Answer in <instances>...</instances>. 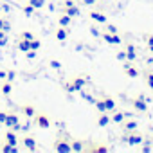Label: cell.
<instances>
[{
  "label": "cell",
  "instance_id": "6da1fadb",
  "mask_svg": "<svg viewBox=\"0 0 153 153\" xmlns=\"http://www.w3.org/2000/svg\"><path fill=\"white\" fill-rule=\"evenodd\" d=\"M88 83H90V76H87V74H78V76H74L72 79L65 81V83H63V88H65V92H68V94H76V92H81Z\"/></svg>",
  "mask_w": 153,
  "mask_h": 153
},
{
  "label": "cell",
  "instance_id": "7a4b0ae2",
  "mask_svg": "<svg viewBox=\"0 0 153 153\" xmlns=\"http://www.w3.org/2000/svg\"><path fill=\"white\" fill-rule=\"evenodd\" d=\"M70 140H72V137L65 130H59L52 142V149L58 153H70Z\"/></svg>",
  "mask_w": 153,
  "mask_h": 153
},
{
  "label": "cell",
  "instance_id": "3957f363",
  "mask_svg": "<svg viewBox=\"0 0 153 153\" xmlns=\"http://www.w3.org/2000/svg\"><path fill=\"white\" fill-rule=\"evenodd\" d=\"M128 105L133 112L137 114H148L149 112V99L144 96V94H139L135 97H130L128 99Z\"/></svg>",
  "mask_w": 153,
  "mask_h": 153
},
{
  "label": "cell",
  "instance_id": "277c9868",
  "mask_svg": "<svg viewBox=\"0 0 153 153\" xmlns=\"http://www.w3.org/2000/svg\"><path fill=\"white\" fill-rule=\"evenodd\" d=\"M144 139V133L139 131V130H133V131H128V133H123L121 135V142L128 144V146H139Z\"/></svg>",
  "mask_w": 153,
  "mask_h": 153
},
{
  "label": "cell",
  "instance_id": "5b68a950",
  "mask_svg": "<svg viewBox=\"0 0 153 153\" xmlns=\"http://www.w3.org/2000/svg\"><path fill=\"white\" fill-rule=\"evenodd\" d=\"M18 144H22L24 151H38V140H36V137L31 135V133H27V131L18 139Z\"/></svg>",
  "mask_w": 153,
  "mask_h": 153
},
{
  "label": "cell",
  "instance_id": "8992f818",
  "mask_svg": "<svg viewBox=\"0 0 153 153\" xmlns=\"http://www.w3.org/2000/svg\"><path fill=\"white\" fill-rule=\"evenodd\" d=\"M31 121H33L34 126H38V128H42V130H49V128L52 126L51 115L45 114V112H38V110H36V114H34V117H33Z\"/></svg>",
  "mask_w": 153,
  "mask_h": 153
},
{
  "label": "cell",
  "instance_id": "52a82bcc",
  "mask_svg": "<svg viewBox=\"0 0 153 153\" xmlns=\"http://www.w3.org/2000/svg\"><path fill=\"white\" fill-rule=\"evenodd\" d=\"M4 126L6 128H11L15 131H20L22 130V121H20V114L18 112H7V117L4 121Z\"/></svg>",
  "mask_w": 153,
  "mask_h": 153
},
{
  "label": "cell",
  "instance_id": "ba28073f",
  "mask_svg": "<svg viewBox=\"0 0 153 153\" xmlns=\"http://www.w3.org/2000/svg\"><path fill=\"white\" fill-rule=\"evenodd\" d=\"M123 72H124L126 78H131V79H135V78L140 76V68L131 61H123Z\"/></svg>",
  "mask_w": 153,
  "mask_h": 153
},
{
  "label": "cell",
  "instance_id": "9c48e42d",
  "mask_svg": "<svg viewBox=\"0 0 153 153\" xmlns=\"http://www.w3.org/2000/svg\"><path fill=\"white\" fill-rule=\"evenodd\" d=\"M123 49H124V52H126V61H131V63H135L137 59H139V52H137V47H135V43H131V42H123Z\"/></svg>",
  "mask_w": 153,
  "mask_h": 153
},
{
  "label": "cell",
  "instance_id": "30bf717a",
  "mask_svg": "<svg viewBox=\"0 0 153 153\" xmlns=\"http://www.w3.org/2000/svg\"><path fill=\"white\" fill-rule=\"evenodd\" d=\"M85 151H88V153H106V151H110V146L105 144V142H88L87 140Z\"/></svg>",
  "mask_w": 153,
  "mask_h": 153
},
{
  "label": "cell",
  "instance_id": "8fae6325",
  "mask_svg": "<svg viewBox=\"0 0 153 153\" xmlns=\"http://www.w3.org/2000/svg\"><path fill=\"white\" fill-rule=\"evenodd\" d=\"M128 117H133V114L131 112H124V110H114L112 114H110V121H112V124H121L124 119H128Z\"/></svg>",
  "mask_w": 153,
  "mask_h": 153
},
{
  "label": "cell",
  "instance_id": "7c38bea8",
  "mask_svg": "<svg viewBox=\"0 0 153 153\" xmlns=\"http://www.w3.org/2000/svg\"><path fill=\"white\" fill-rule=\"evenodd\" d=\"M18 114H20V115H24L27 121H31V119L34 117V114H36V106H34V105H31V103H24V105H20V106H18Z\"/></svg>",
  "mask_w": 153,
  "mask_h": 153
},
{
  "label": "cell",
  "instance_id": "4fadbf2b",
  "mask_svg": "<svg viewBox=\"0 0 153 153\" xmlns=\"http://www.w3.org/2000/svg\"><path fill=\"white\" fill-rule=\"evenodd\" d=\"M119 128H121L123 133H128V131L139 130V121H137L135 117H128V119H124V121L119 124Z\"/></svg>",
  "mask_w": 153,
  "mask_h": 153
},
{
  "label": "cell",
  "instance_id": "5bb4252c",
  "mask_svg": "<svg viewBox=\"0 0 153 153\" xmlns=\"http://www.w3.org/2000/svg\"><path fill=\"white\" fill-rule=\"evenodd\" d=\"M101 38L108 43V45H123V38L121 34H114V33H106V31H101Z\"/></svg>",
  "mask_w": 153,
  "mask_h": 153
},
{
  "label": "cell",
  "instance_id": "9a60e30c",
  "mask_svg": "<svg viewBox=\"0 0 153 153\" xmlns=\"http://www.w3.org/2000/svg\"><path fill=\"white\" fill-rule=\"evenodd\" d=\"M88 18H90L94 24H99V25H105V24L108 22L106 15H105L103 11H97V9H90V11H88Z\"/></svg>",
  "mask_w": 153,
  "mask_h": 153
},
{
  "label": "cell",
  "instance_id": "2e32d148",
  "mask_svg": "<svg viewBox=\"0 0 153 153\" xmlns=\"http://www.w3.org/2000/svg\"><path fill=\"white\" fill-rule=\"evenodd\" d=\"M140 76L144 79V85L149 90H153V67H146L144 70H140Z\"/></svg>",
  "mask_w": 153,
  "mask_h": 153
},
{
  "label": "cell",
  "instance_id": "e0dca14e",
  "mask_svg": "<svg viewBox=\"0 0 153 153\" xmlns=\"http://www.w3.org/2000/svg\"><path fill=\"white\" fill-rule=\"evenodd\" d=\"M18 131H15V130H11V128H7L6 130V133H4V142H7V144H11V146H18Z\"/></svg>",
  "mask_w": 153,
  "mask_h": 153
},
{
  "label": "cell",
  "instance_id": "ac0fdd59",
  "mask_svg": "<svg viewBox=\"0 0 153 153\" xmlns=\"http://www.w3.org/2000/svg\"><path fill=\"white\" fill-rule=\"evenodd\" d=\"M101 99H103V103H105V108H106V112H108V114H112L114 110H117V101H115V97L103 94V96H101Z\"/></svg>",
  "mask_w": 153,
  "mask_h": 153
},
{
  "label": "cell",
  "instance_id": "d6986e66",
  "mask_svg": "<svg viewBox=\"0 0 153 153\" xmlns=\"http://www.w3.org/2000/svg\"><path fill=\"white\" fill-rule=\"evenodd\" d=\"M85 146H87V140H81V139L70 140V151H74V153H85Z\"/></svg>",
  "mask_w": 153,
  "mask_h": 153
},
{
  "label": "cell",
  "instance_id": "ffe728a7",
  "mask_svg": "<svg viewBox=\"0 0 153 153\" xmlns=\"http://www.w3.org/2000/svg\"><path fill=\"white\" fill-rule=\"evenodd\" d=\"M13 81H9V79H2L0 81V94H2L4 97H9L11 94H13Z\"/></svg>",
  "mask_w": 153,
  "mask_h": 153
},
{
  "label": "cell",
  "instance_id": "44dd1931",
  "mask_svg": "<svg viewBox=\"0 0 153 153\" xmlns=\"http://www.w3.org/2000/svg\"><path fill=\"white\" fill-rule=\"evenodd\" d=\"M61 13L68 15L70 18H79L81 16V7H79V4H76L72 7H61Z\"/></svg>",
  "mask_w": 153,
  "mask_h": 153
},
{
  "label": "cell",
  "instance_id": "7402d4cb",
  "mask_svg": "<svg viewBox=\"0 0 153 153\" xmlns=\"http://www.w3.org/2000/svg\"><path fill=\"white\" fill-rule=\"evenodd\" d=\"M140 144H142V146H140V151H142V153H149V151H153V133L146 135V137L142 139Z\"/></svg>",
  "mask_w": 153,
  "mask_h": 153
},
{
  "label": "cell",
  "instance_id": "603a6c76",
  "mask_svg": "<svg viewBox=\"0 0 153 153\" xmlns=\"http://www.w3.org/2000/svg\"><path fill=\"white\" fill-rule=\"evenodd\" d=\"M68 34H70V27H59L58 25V29L54 31V38L58 42H65L68 38Z\"/></svg>",
  "mask_w": 153,
  "mask_h": 153
},
{
  "label": "cell",
  "instance_id": "cb8c5ba5",
  "mask_svg": "<svg viewBox=\"0 0 153 153\" xmlns=\"http://www.w3.org/2000/svg\"><path fill=\"white\" fill-rule=\"evenodd\" d=\"M96 124H97L99 128H105V126L112 124V121H110V114H108V112H99V115H97V119H96Z\"/></svg>",
  "mask_w": 153,
  "mask_h": 153
},
{
  "label": "cell",
  "instance_id": "d4e9b609",
  "mask_svg": "<svg viewBox=\"0 0 153 153\" xmlns=\"http://www.w3.org/2000/svg\"><path fill=\"white\" fill-rule=\"evenodd\" d=\"M72 20H74V18H70V16L65 15V13H59V15H58V25H59V27H70V25H72Z\"/></svg>",
  "mask_w": 153,
  "mask_h": 153
},
{
  "label": "cell",
  "instance_id": "484cf974",
  "mask_svg": "<svg viewBox=\"0 0 153 153\" xmlns=\"http://www.w3.org/2000/svg\"><path fill=\"white\" fill-rule=\"evenodd\" d=\"M0 29L6 31V33H9V31H11V22H9L7 15H2V13H0Z\"/></svg>",
  "mask_w": 153,
  "mask_h": 153
},
{
  "label": "cell",
  "instance_id": "4316f807",
  "mask_svg": "<svg viewBox=\"0 0 153 153\" xmlns=\"http://www.w3.org/2000/svg\"><path fill=\"white\" fill-rule=\"evenodd\" d=\"M20 11H22V13H24L25 16H34V15L38 13V11H36V9H34L33 6H29L27 2H25L24 6H20Z\"/></svg>",
  "mask_w": 153,
  "mask_h": 153
},
{
  "label": "cell",
  "instance_id": "83f0119b",
  "mask_svg": "<svg viewBox=\"0 0 153 153\" xmlns=\"http://www.w3.org/2000/svg\"><path fill=\"white\" fill-rule=\"evenodd\" d=\"M16 49H18L20 52H27V51H29V40L18 38V40H16Z\"/></svg>",
  "mask_w": 153,
  "mask_h": 153
},
{
  "label": "cell",
  "instance_id": "f1b7e54d",
  "mask_svg": "<svg viewBox=\"0 0 153 153\" xmlns=\"http://www.w3.org/2000/svg\"><path fill=\"white\" fill-rule=\"evenodd\" d=\"M25 2H27L29 6H33L36 11H40V9H43V7H45L47 0H25Z\"/></svg>",
  "mask_w": 153,
  "mask_h": 153
},
{
  "label": "cell",
  "instance_id": "f546056e",
  "mask_svg": "<svg viewBox=\"0 0 153 153\" xmlns=\"http://www.w3.org/2000/svg\"><path fill=\"white\" fill-rule=\"evenodd\" d=\"M0 151L2 153H18V146H11V144L4 142L2 146H0Z\"/></svg>",
  "mask_w": 153,
  "mask_h": 153
},
{
  "label": "cell",
  "instance_id": "4dcf8cb0",
  "mask_svg": "<svg viewBox=\"0 0 153 153\" xmlns=\"http://www.w3.org/2000/svg\"><path fill=\"white\" fill-rule=\"evenodd\" d=\"M88 31H90V34H92L94 38H101V29H99V24H92V25L88 27Z\"/></svg>",
  "mask_w": 153,
  "mask_h": 153
},
{
  "label": "cell",
  "instance_id": "1f68e13d",
  "mask_svg": "<svg viewBox=\"0 0 153 153\" xmlns=\"http://www.w3.org/2000/svg\"><path fill=\"white\" fill-rule=\"evenodd\" d=\"M142 42L146 47H151L153 45V33H144L142 34Z\"/></svg>",
  "mask_w": 153,
  "mask_h": 153
},
{
  "label": "cell",
  "instance_id": "d6a6232c",
  "mask_svg": "<svg viewBox=\"0 0 153 153\" xmlns=\"http://www.w3.org/2000/svg\"><path fill=\"white\" fill-rule=\"evenodd\" d=\"M18 38H24V40H29V42H31V40H34V38H36V34H34L33 31H24V33H20V36H18Z\"/></svg>",
  "mask_w": 153,
  "mask_h": 153
},
{
  "label": "cell",
  "instance_id": "836d02e7",
  "mask_svg": "<svg viewBox=\"0 0 153 153\" xmlns=\"http://www.w3.org/2000/svg\"><path fill=\"white\" fill-rule=\"evenodd\" d=\"M94 106H96L97 114H99V112H106V108H105V103H103V99H101V97H97V99H96Z\"/></svg>",
  "mask_w": 153,
  "mask_h": 153
},
{
  "label": "cell",
  "instance_id": "e575fe53",
  "mask_svg": "<svg viewBox=\"0 0 153 153\" xmlns=\"http://www.w3.org/2000/svg\"><path fill=\"white\" fill-rule=\"evenodd\" d=\"M40 47H42V42H40L38 38H34V40L29 42V49H33V51H40Z\"/></svg>",
  "mask_w": 153,
  "mask_h": 153
},
{
  "label": "cell",
  "instance_id": "d590c367",
  "mask_svg": "<svg viewBox=\"0 0 153 153\" xmlns=\"http://www.w3.org/2000/svg\"><path fill=\"white\" fill-rule=\"evenodd\" d=\"M115 59H117V61H126V52H124V49H121V51L115 52Z\"/></svg>",
  "mask_w": 153,
  "mask_h": 153
},
{
  "label": "cell",
  "instance_id": "8d00e7d4",
  "mask_svg": "<svg viewBox=\"0 0 153 153\" xmlns=\"http://www.w3.org/2000/svg\"><path fill=\"white\" fill-rule=\"evenodd\" d=\"M78 4V0H61V7H72Z\"/></svg>",
  "mask_w": 153,
  "mask_h": 153
},
{
  "label": "cell",
  "instance_id": "74e56055",
  "mask_svg": "<svg viewBox=\"0 0 153 153\" xmlns=\"http://www.w3.org/2000/svg\"><path fill=\"white\" fill-rule=\"evenodd\" d=\"M49 65H51L54 70H61V68H63V65H61L59 61H56V59H51V61H49Z\"/></svg>",
  "mask_w": 153,
  "mask_h": 153
},
{
  "label": "cell",
  "instance_id": "f35d334b",
  "mask_svg": "<svg viewBox=\"0 0 153 153\" xmlns=\"http://www.w3.org/2000/svg\"><path fill=\"white\" fill-rule=\"evenodd\" d=\"M81 94H83V97L87 99V103H90V105H94V103H96V99H97V97H94L92 94H85L83 90H81Z\"/></svg>",
  "mask_w": 153,
  "mask_h": 153
},
{
  "label": "cell",
  "instance_id": "ab89813d",
  "mask_svg": "<svg viewBox=\"0 0 153 153\" xmlns=\"http://www.w3.org/2000/svg\"><path fill=\"white\" fill-rule=\"evenodd\" d=\"M16 78H18V72L16 70H7V79L9 81H15Z\"/></svg>",
  "mask_w": 153,
  "mask_h": 153
},
{
  "label": "cell",
  "instance_id": "60d3db41",
  "mask_svg": "<svg viewBox=\"0 0 153 153\" xmlns=\"http://www.w3.org/2000/svg\"><path fill=\"white\" fill-rule=\"evenodd\" d=\"M36 52H38V51L29 49V51H27V52H24V54H25V58H27V59H36Z\"/></svg>",
  "mask_w": 153,
  "mask_h": 153
},
{
  "label": "cell",
  "instance_id": "b9f144b4",
  "mask_svg": "<svg viewBox=\"0 0 153 153\" xmlns=\"http://www.w3.org/2000/svg\"><path fill=\"white\" fill-rule=\"evenodd\" d=\"M79 4H81V6H85V7H92L96 2H94V0H79Z\"/></svg>",
  "mask_w": 153,
  "mask_h": 153
},
{
  "label": "cell",
  "instance_id": "7bdbcfd3",
  "mask_svg": "<svg viewBox=\"0 0 153 153\" xmlns=\"http://www.w3.org/2000/svg\"><path fill=\"white\" fill-rule=\"evenodd\" d=\"M6 117H7V110H0V124H4Z\"/></svg>",
  "mask_w": 153,
  "mask_h": 153
},
{
  "label": "cell",
  "instance_id": "ee69618b",
  "mask_svg": "<svg viewBox=\"0 0 153 153\" xmlns=\"http://www.w3.org/2000/svg\"><path fill=\"white\" fill-rule=\"evenodd\" d=\"M144 63H146V67H153V56L149 54V56L144 59Z\"/></svg>",
  "mask_w": 153,
  "mask_h": 153
},
{
  "label": "cell",
  "instance_id": "f6af8a7d",
  "mask_svg": "<svg viewBox=\"0 0 153 153\" xmlns=\"http://www.w3.org/2000/svg\"><path fill=\"white\" fill-rule=\"evenodd\" d=\"M2 79H7V70L0 68V81H2Z\"/></svg>",
  "mask_w": 153,
  "mask_h": 153
},
{
  "label": "cell",
  "instance_id": "bcb514c9",
  "mask_svg": "<svg viewBox=\"0 0 153 153\" xmlns=\"http://www.w3.org/2000/svg\"><path fill=\"white\" fill-rule=\"evenodd\" d=\"M7 42H9V38H2V40H0V47H6Z\"/></svg>",
  "mask_w": 153,
  "mask_h": 153
},
{
  "label": "cell",
  "instance_id": "7dc6e473",
  "mask_svg": "<svg viewBox=\"0 0 153 153\" xmlns=\"http://www.w3.org/2000/svg\"><path fill=\"white\" fill-rule=\"evenodd\" d=\"M2 38H7V33H6V31H2V29H0V40H2Z\"/></svg>",
  "mask_w": 153,
  "mask_h": 153
},
{
  "label": "cell",
  "instance_id": "c3c4849f",
  "mask_svg": "<svg viewBox=\"0 0 153 153\" xmlns=\"http://www.w3.org/2000/svg\"><path fill=\"white\" fill-rule=\"evenodd\" d=\"M146 52H148V54H151V56H153V45H151V47H146Z\"/></svg>",
  "mask_w": 153,
  "mask_h": 153
},
{
  "label": "cell",
  "instance_id": "681fc988",
  "mask_svg": "<svg viewBox=\"0 0 153 153\" xmlns=\"http://www.w3.org/2000/svg\"><path fill=\"white\" fill-rule=\"evenodd\" d=\"M94 2H96V4H97V2H99V0H94Z\"/></svg>",
  "mask_w": 153,
  "mask_h": 153
},
{
  "label": "cell",
  "instance_id": "f907efd6",
  "mask_svg": "<svg viewBox=\"0 0 153 153\" xmlns=\"http://www.w3.org/2000/svg\"><path fill=\"white\" fill-rule=\"evenodd\" d=\"M0 13H2V9H0Z\"/></svg>",
  "mask_w": 153,
  "mask_h": 153
},
{
  "label": "cell",
  "instance_id": "816d5d0a",
  "mask_svg": "<svg viewBox=\"0 0 153 153\" xmlns=\"http://www.w3.org/2000/svg\"><path fill=\"white\" fill-rule=\"evenodd\" d=\"M0 126H2V124H0Z\"/></svg>",
  "mask_w": 153,
  "mask_h": 153
},
{
  "label": "cell",
  "instance_id": "f5cc1de1",
  "mask_svg": "<svg viewBox=\"0 0 153 153\" xmlns=\"http://www.w3.org/2000/svg\"><path fill=\"white\" fill-rule=\"evenodd\" d=\"M78 2H79V0H78Z\"/></svg>",
  "mask_w": 153,
  "mask_h": 153
}]
</instances>
